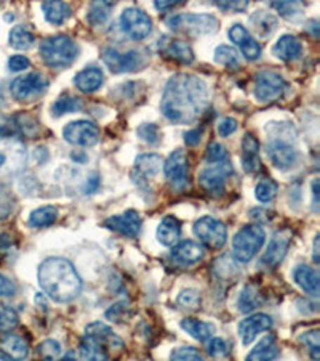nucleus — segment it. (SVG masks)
I'll use <instances>...</instances> for the list:
<instances>
[{
	"label": "nucleus",
	"mask_w": 320,
	"mask_h": 361,
	"mask_svg": "<svg viewBox=\"0 0 320 361\" xmlns=\"http://www.w3.org/2000/svg\"><path fill=\"white\" fill-rule=\"evenodd\" d=\"M37 353L40 355V358L44 361H55L61 353V345L53 339L44 341L40 345L37 347Z\"/></svg>",
	"instance_id": "nucleus-45"
},
{
	"label": "nucleus",
	"mask_w": 320,
	"mask_h": 361,
	"mask_svg": "<svg viewBox=\"0 0 320 361\" xmlns=\"http://www.w3.org/2000/svg\"><path fill=\"white\" fill-rule=\"evenodd\" d=\"M178 304L183 308H199L200 305V294L197 293L196 289H184L183 293H179L178 295Z\"/></svg>",
	"instance_id": "nucleus-47"
},
{
	"label": "nucleus",
	"mask_w": 320,
	"mask_h": 361,
	"mask_svg": "<svg viewBox=\"0 0 320 361\" xmlns=\"http://www.w3.org/2000/svg\"><path fill=\"white\" fill-rule=\"evenodd\" d=\"M229 159V153L228 149L224 148V145H221L218 142H212L207 147L205 151V161L210 162V164H224Z\"/></svg>",
	"instance_id": "nucleus-43"
},
{
	"label": "nucleus",
	"mask_w": 320,
	"mask_h": 361,
	"mask_svg": "<svg viewBox=\"0 0 320 361\" xmlns=\"http://www.w3.org/2000/svg\"><path fill=\"white\" fill-rule=\"evenodd\" d=\"M285 80L281 74L274 71H261L255 78V97L261 103L276 102L285 90Z\"/></svg>",
	"instance_id": "nucleus-13"
},
{
	"label": "nucleus",
	"mask_w": 320,
	"mask_h": 361,
	"mask_svg": "<svg viewBox=\"0 0 320 361\" xmlns=\"http://www.w3.org/2000/svg\"><path fill=\"white\" fill-rule=\"evenodd\" d=\"M194 233L202 244L210 249H221L228 241V228L213 217H202L194 224Z\"/></svg>",
	"instance_id": "nucleus-12"
},
{
	"label": "nucleus",
	"mask_w": 320,
	"mask_h": 361,
	"mask_svg": "<svg viewBox=\"0 0 320 361\" xmlns=\"http://www.w3.org/2000/svg\"><path fill=\"white\" fill-rule=\"evenodd\" d=\"M215 61L229 69H237L241 66V58H238L237 51L228 45H219L215 50Z\"/></svg>",
	"instance_id": "nucleus-39"
},
{
	"label": "nucleus",
	"mask_w": 320,
	"mask_h": 361,
	"mask_svg": "<svg viewBox=\"0 0 320 361\" xmlns=\"http://www.w3.org/2000/svg\"><path fill=\"white\" fill-rule=\"evenodd\" d=\"M173 32H183L188 36H208L218 31L219 21L210 13H179L165 20Z\"/></svg>",
	"instance_id": "nucleus-5"
},
{
	"label": "nucleus",
	"mask_w": 320,
	"mask_h": 361,
	"mask_svg": "<svg viewBox=\"0 0 320 361\" xmlns=\"http://www.w3.org/2000/svg\"><path fill=\"white\" fill-rule=\"evenodd\" d=\"M217 7L221 10L245 11L248 7V2H217Z\"/></svg>",
	"instance_id": "nucleus-54"
},
{
	"label": "nucleus",
	"mask_w": 320,
	"mask_h": 361,
	"mask_svg": "<svg viewBox=\"0 0 320 361\" xmlns=\"http://www.w3.org/2000/svg\"><path fill=\"white\" fill-rule=\"evenodd\" d=\"M104 82V74L100 68L89 66L77 73L74 79L75 87L84 93H93L96 92Z\"/></svg>",
	"instance_id": "nucleus-24"
},
{
	"label": "nucleus",
	"mask_w": 320,
	"mask_h": 361,
	"mask_svg": "<svg viewBox=\"0 0 320 361\" xmlns=\"http://www.w3.org/2000/svg\"><path fill=\"white\" fill-rule=\"evenodd\" d=\"M49 89V80L40 73H31L16 78L10 85L11 97L18 102H31L42 97Z\"/></svg>",
	"instance_id": "nucleus-9"
},
{
	"label": "nucleus",
	"mask_w": 320,
	"mask_h": 361,
	"mask_svg": "<svg viewBox=\"0 0 320 361\" xmlns=\"http://www.w3.org/2000/svg\"><path fill=\"white\" fill-rule=\"evenodd\" d=\"M141 215H139L136 211H125L120 215H114V217H109L106 222H104V226L109 230H113L115 233H120L124 236H136L139 230H141Z\"/></svg>",
	"instance_id": "nucleus-17"
},
{
	"label": "nucleus",
	"mask_w": 320,
	"mask_h": 361,
	"mask_svg": "<svg viewBox=\"0 0 320 361\" xmlns=\"http://www.w3.org/2000/svg\"><path fill=\"white\" fill-rule=\"evenodd\" d=\"M27 164V151L25 143L16 138L0 140V180L18 176Z\"/></svg>",
	"instance_id": "nucleus-7"
},
{
	"label": "nucleus",
	"mask_w": 320,
	"mask_h": 361,
	"mask_svg": "<svg viewBox=\"0 0 320 361\" xmlns=\"http://www.w3.org/2000/svg\"><path fill=\"white\" fill-rule=\"evenodd\" d=\"M103 61L110 73H135L148 65L149 58L144 51L128 50L119 51L115 49H106L103 51Z\"/></svg>",
	"instance_id": "nucleus-8"
},
{
	"label": "nucleus",
	"mask_w": 320,
	"mask_h": 361,
	"mask_svg": "<svg viewBox=\"0 0 320 361\" xmlns=\"http://www.w3.org/2000/svg\"><path fill=\"white\" fill-rule=\"evenodd\" d=\"M203 247L196 241L186 240L178 243L177 246H173L172 257L181 265H194L197 262H200L203 257Z\"/></svg>",
	"instance_id": "nucleus-21"
},
{
	"label": "nucleus",
	"mask_w": 320,
	"mask_h": 361,
	"mask_svg": "<svg viewBox=\"0 0 320 361\" xmlns=\"http://www.w3.org/2000/svg\"><path fill=\"white\" fill-rule=\"evenodd\" d=\"M98 186H100V177H98L96 173H95V176H93L91 180L89 178V183H87L85 191H87V193H93V191H95V190L98 188Z\"/></svg>",
	"instance_id": "nucleus-58"
},
{
	"label": "nucleus",
	"mask_w": 320,
	"mask_h": 361,
	"mask_svg": "<svg viewBox=\"0 0 320 361\" xmlns=\"http://www.w3.org/2000/svg\"><path fill=\"white\" fill-rule=\"evenodd\" d=\"M260 143L252 133H245L242 138V167L245 169L248 173L258 172L261 167L260 162Z\"/></svg>",
	"instance_id": "nucleus-22"
},
{
	"label": "nucleus",
	"mask_w": 320,
	"mask_h": 361,
	"mask_svg": "<svg viewBox=\"0 0 320 361\" xmlns=\"http://www.w3.org/2000/svg\"><path fill=\"white\" fill-rule=\"evenodd\" d=\"M277 190L279 188L274 180L266 178V180H261V182L256 185L255 196L260 202H271L276 197Z\"/></svg>",
	"instance_id": "nucleus-40"
},
{
	"label": "nucleus",
	"mask_w": 320,
	"mask_h": 361,
	"mask_svg": "<svg viewBox=\"0 0 320 361\" xmlns=\"http://www.w3.org/2000/svg\"><path fill=\"white\" fill-rule=\"evenodd\" d=\"M8 44L16 50H29L36 44V37L31 31H27L25 26H15L10 31Z\"/></svg>",
	"instance_id": "nucleus-37"
},
{
	"label": "nucleus",
	"mask_w": 320,
	"mask_h": 361,
	"mask_svg": "<svg viewBox=\"0 0 320 361\" xmlns=\"http://www.w3.org/2000/svg\"><path fill=\"white\" fill-rule=\"evenodd\" d=\"M272 8H276L285 18H292V15H301V5L296 2H274Z\"/></svg>",
	"instance_id": "nucleus-50"
},
{
	"label": "nucleus",
	"mask_w": 320,
	"mask_h": 361,
	"mask_svg": "<svg viewBox=\"0 0 320 361\" xmlns=\"http://www.w3.org/2000/svg\"><path fill=\"white\" fill-rule=\"evenodd\" d=\"M301 342L306 345L307 352H309L312 360L319 361V358H320V333H319V329L307 331V333L302 334Z\"/></svg>",
	"instance_id": "nucleus-44"
},
{
	"label": "nucleus",
	"mask_w": 320,
	"mask_h": 361,
	"mask_svg": "<svg viewBox=\"0 0 320 361\" xmlns=\"http://www.w3.org/2000/svg\"><path fill=\"white\" fill-rule=\"evenodd\" d=\"M232 172V166L229 162L224 164H215L203 169L199 176V183L203 191L210 196H221L226 190V177Z\"/></svg>",
	"instance_id": "nucleus-15"
},
{
	"label": "nucleus",
	"mask_w": 320,
	"mask_h": 361,
	"mask_svg": "<svg viewBox=\"0 0 320 361\" xmlns=\"http://www.w3.org/2000/svg\"><path fill=\"white\" fill-rule=\"evenodd\" d=\"M250 23H252L255 31L258 32L261 37L272 36V32L276 31L277 25H279L276 16L266 10L255 11V13L250 16Z\"/></svg>",
	"instance_id": "nucleus-33"
},
{
	"label": "nucleus",
	"mask_w": 320,
	"mask_h": 361,
	"mask_svg": "<svg viewBox=\"0 0 320 361\" xmlns=\"http://www.w3.org/2000/svg\"><path fill=\"white\" fill-rule=\"evenodd\" d=\"M312 191H314V206H316V209H317V204H319V180H314Z\"/></svg>",
	"instance_id": "nucleus-60"
},
{
	"label": "nucleus",
	"mask_w": 320,
	"mask_h": 361,
	"mask_svg": "<svg viewBox=\"0 0 320 361\" xmlns=\"http://www.w3.org/2000/svg\"><path fill=\"white\" fill-rule=\"evenodd\" d=\"M29 66H31V61H29V58L23 56V55H15L8 60V68H10V71H13V73L25 71V69H27Z\"/></svg>",
	"instance_id": "nucleus-51"
},
{
	"label": "nucleus",
	"mask_w": 320,
	"mask_h": 361,
	"mask_svg": "<svg viewBox=\"0 0 320 361\" xmlns=\"http://www.w3.org/2000/svg\"><path fill=\"white\" fill-rule=\"evenodd\" d=\"M37 279L45 294L60 304L74 300L82 290V279L77 270L71 262L63 257L44 260L39 265Z\"/></svg>",
	"instance_id": "nucleus-2"
},
{
	"label": "nucleus",
	"mask_w": 320,
	"mask_h": 361,
	"mask_svg": "<svg viewBox=\"0 0 320 361\" xmlns=\"http://www.w3.org/2000/svg\"><path fill=\"white\" fill-rule=\"evenodd\" d=\"M266 241V231L258 224L245 225L243 228L238 230L237 235L232 240V254L234 259L241 264H247L252 260L260 249L263 247Z\"/></svg>",
	"instance_id": "nucleus-6"
},
{
	"label": "nucleus",
	"mask_w": 320,
	"mask_h": 361,
	"mask_svg": "<svg viewBox=\"0 0 320 361\" xmlns=\"http://www.w3.org/2000/svg\"><path fill=\"white\" fill-rule=\"evenodd\" d=\"M237 130V121L234 118H224L218 124V133L221 137H229Z\"/></svg>",
	"instance_id": "nucleus-52"
},
{
	"label": "nucleus",
	"mask_w": 320,
	"mask_h": 361,
	"mask_svg": "<svg viewBox=\"0 0 320 361\" xmlns=\"http://www.w3.org/2000/svg\"><path fill=\"white\" fill-rule=\"evenodd\" d=\"M208 353H210L213 358H224L228 357L229 353V345L226 343L224 339H221V337H213L210 343H208Z\"/></svg>",
	"instance_id": "nucleus-49"
},
{
	"label": "nucleus",
	"mask_w": 320,
	"mask_h": 361,
	"mask_svg": "<svg viewBox=\"0 0 320 361\" xmlns=\"http://www.w3.org/2000/svg\"><path fill=\"white\" fill-rule=\"evenodd\" d=\"M63 138L75 147H95L100 142V129L91 121H72L63 129Z\"/></svg>",
	"instance_id": "nucleus-11"
},
{
	"label": "nucleus",
	"mask_w": 320,
	"mask_h": 361,
	"mask_svg": "<svg viewBox=\"0 0 320 361\" xmlns=\"http://www.w3.org/2000/svg\"><path fill=\"white\" fill-rule=\"evenodd\" d=\"M16 293V286L11 279L0 275V297H11Z\"/></svg>",
	"instance_id": "nucleus-53"
},
{
	"label": "nucleus",
	"mask_w": 320,
	"mask_h": 361,
	"mask_svg": "<svg viewBox=\"0 0 320 361\" xmlns=\"http://www.w3.org/2000/svg\"><path fill=\"white\" fill-rule=\"evenodd\" d=\"M80 109H82V102H80L77 97L71 95H61L53 104H51V114H53L55 118H60V116L72 111H80Z\"/></svg>",
	"instance_id": "nucleus-38"
},
{
	"label": "nucleus",
	"mask_w": 320,
	"mask_h": 361,
	"mask_svg": "<svg viewBox=\"0 0 320 361\" xmlns=\"http://www.w3.org/2000/svg\"><path fill=\"white\" fill-rule=\"evenodd\" d=\"M293 240V233L290 230H279L274 238H272L269 246H267L266 252L261 259V264L266 265L267 269H276V267L281 265V262L287 255L290 244Z\"/></svg>",
	"instance_id": "nucleus-16"
},
{
	"label": "nucleus",
	"mask_w": 320,
	"mask_h": 361,
	"mask_svg": "<svg viewBox=\"0 0 320 361\" xmlns=\"http://www.w3.org/2000/svg\"><path fill=\"white\" fill-rule=\"evenodd\" d=\"M60 361H75L72 357H64V358H61Z\"/></svg>",
	"instance_id": "nucleus-61"
},
{
	"label": "nucleus",
	"mask_w": 320,
	"mask_h": 361,
	"mask_svg": "<svg viewBox=\"0 0 320 361\" xmlns=\"http://www.w3.org/2000/svg\"><path fill=\"white\" fill-rule=\"evenodd\" d=\"M0 350H2L10 360L23 361L29 357V343L25 337L8 334L0 339Z\"/></svg>",
	"instance_id": "nucleus-23"
},
{
	"label": "nucleus",
	"mask_w": 320,
	"mask_h": 361,
	"mask_svg": "<svg viewBox=\"0 0 320 361\" xmlns=\"http://www.w3.org/2000/svg\"><path fill=\"white\" fill-rule=\"evenodd\" d=\"M58 209L55 206H44L31 212L27 219V225L32 226V228H44V226L55 224Z\"/></svg>",
	"instance_id": "nucleus-36"
},
{
	"label": "nucleus",
	"mask_w": 320,
	"mask_h": 361,
	"mask_svg": "<svg viewBox=\"0 0 320 361\" xmlns=\"http://www.w3.org/2000/svg\"><path fill=\"white\" fill-rule=\"evenodd\" d=\"M40 56L50 68H68L77 60L79 45L69 36H51L40 44Z\"/></svg>",
	"instance_id": "nucleus-4"
},
{
	"label": "nucleus",
	"mask_w": 320,
	"mask_h": 361,
	"mask_svg": "<svg viewBox=\"0 0 320 361\" xmlns=\"http://www.w3.org/2000/svg\"><path fill=\"white\" fill-rule=\"evenodd\" d=\"M293 279L306 294H309L312 297L319 295V286H320L319 275L316 270L311 269V267H307V265L296 267V269L293 270Z\"/></svg>",
	"instance_id": "nucleus-28"
},
{
	"label": "nucleus",
	"mask_w": 320,
	"mask_h": 361,
	"mask_svg": "<svg viewBox=\"0 0 320 361\" xmlns=\"http://www.w3.org/2000/svg\"><path fill=\"white\" fill-rule=\"evenodd\" d=\"M20 323L18 313L8 305L0 304V333H8L13 331Z\"/></svg>",
	"instance_id": "nucleus-41"
},
{
	"label": "nucleus",
	"mask_w": 320,
	"mask_h": 361,
	"mask_svg": "<svg viewBox=\"0 0 320 361\" xmlns=\"http://www.w3.org/2000/svg\"><path fill=\"white\" fill-rule=\"evenodd\" d=\"M179 324H181V328L186 331V333L191 334L196 341H200V342L208 341L215 333L213 324L199 322V319H194V318H184Z\"/></svg>",
	"instance_id": "nucleus-34"
},
{
	"label": "nucleus",
	"mask_w": 320,
	"mask_h": 361,
	"mask_svg": "<svg viewBox=\"0 0 320 361\" xmlns=\"http://www.w3.org/2000/svg\"><path fill=\"white\" fill-rule=\"evenodd\" d=\"M80 361H109V353L104 343L95 337L85 336L79 345Z\"/></svg>",
	"instance_id": "nucleus-27"
},
{
	"label": "nucleus",
	"mask_w": 320,
	"mask_h": 361,
	"mask_svg": "<svg viewBox=\"0 0 320 361\" xmlns=\"http://www.w3.org/2000/svg\"><path fill=\"white\" fill-rule=\"evenodd\" d=\"M162 166H164V161L159 154H141L136 158L135 162V176L138 173L139 178L141 177H155L157 173L160 172Z\"/></svg>",
	"instance_id": "nucleus-32"
},
{
	"label": "nucleus",
	"mask_w": 320,
	"mask_h": 361,
	"mask_svg": "<svg viewBox=\"0 0 320 361\" xmlns=\"http://www.w3.org/2000/svg\"><path fill=\"white\" fill-rule=\"evenodd\" d=\"M42 11L45 15V20L51 23V25H63L64 21L69 20L72 10L66 2H60V0H53V2H44Z\"/></svg>",
	"instance_id": "nucleus-31"
},
{
	"label": "nucleus",
	"mask_w": 320,
	"mask_h": 361,
	"mask_svg": "<svg viewBox=\"0 0 320 361\" xmlns=\"http://www.w3.org/2000/svg\"><path fill=\"white\" fill-rule=\"evenodd\" d=\"M267 154L277 169L288 171L298 161V149L295 148L296 132L295 127L290 122H276L274 127H267Z\"/></svg>",
	"instance_id": "nucleus-3"
},
{
	"label": "nucleus",
	"mask_w": 320,
	"mask_h": 361,
	"mask_svg": "<svg viewBox=\"0 0 320 361\" xmlns=\"http://www.w3.org/2000/svg\"><path fill=\"white\" fill-rule=\"evenodd\" d=\"M114 4L110 2H95L91 4L89 11V20L93 25H103L104 21L109 18L110 10H113Z\"/></svg>",
	"instance_id": "nucleus-42"
},
{
	"label": "nucleus",
	"mask_w": 320,
	"mask_h": 361,
	"mask_svg": "<svg viewBox=\"0 0 320 361\" xmlns=\"http://www.w3.org/2000/svg\"><path fill=\"white\" fill-rule=\"evenodd\" d=\"M202 140V130L200 129H194V130H189L184 133V142L189 145V147H196V145H199Z\"/></svg>",
	"instance_id": "nucleus-55"
},
{
	"label": "nucleus",
	"mask_w": 320,
	"mask_h": 361,
	"mask_svg": "<svg viewBox=\"0 0 320 361\" xmlns=\"http://www.w3.org/2000/svg\"><path fill=\"white\" fill-rule=\"evenodd\" d=\"M170 361H205L199 350L192 347H179L172 352Z\"/></svg>",
	"instance_id": "nucleus-46"
},
{
	"label": "nucleus",
	"mask_w": 320,
	"mask_h": 361,
	"mask_svg": "<svg viewBox=\"0 0 320 361\" xmlns=\"http://www.w3.org/2000/svg\"><path fill=\"white\" fill-rule=\"evenodd\" d=\"M319 241H320V238H319V235L314 238V254H312V259H314V262H316V264H319L320 262V255H319Z\"/></svg>",
	"instance_id": "nucleus-59"
},
{
	"label": "nucleus",
	"mask_w": 320,
	"mask_h": 361,
	"mask_svg": "<svg viewBox=\"0 0 320 361\" xmlns=\"http://www.w3.org/2000/svg\"><path fill=\"white\" fill-rule=\"evenodd\" d=\"M229 39L241 49L247 60L253 61L261 56V45L252 37L248 29L242 25H234L229 29Z\"/></svg>",
	"instance_id": "nucleus-19"
},
{
	"label": "nucleus",
	"mask_w": 320,
	"mask_h": 361,
	"mask_svg": "<svg viewBox=\"0 0 320 361\" xmlns=\"http://www.w3.org/2000/svg\"><path fill=\"white\" fill-rule=\"evenodd\" d=\"M138 135L148 145H159L160 142V130L155 124H143L138 129Z\"/></svg>",
	"instance_id": "nucleus-48"
},
{
	"label": "nucleus",
	"mask_w": 320,
	"mask_h": 361,
	"mask_svg": "<svg viewBox=\"0 0 320 361\" xmlns=\"http://www.w3.org/2000/svg\"><path fill=\"white\" fill-rule=\"evenodd\" d=\"M210 103V90L199 75L174 74L168 80L162 95L160 108L168 121L174 124H191L205 111Z\"/></svg>",
	"instance_id": "nucleus-1"
},
{
	"label": "nucleus",
	"mask_w": 320,
	"mask_h": 361,
	"mask_svg": "<svg viewBox=\"0 0 320 361\" xmlns=\"http://www.w3.org/2000/svg\"><path fill=\"white\" fill-rule=\"evenodd\" d=\"M274 55L282 61H293L298 60L302 54V44L300 42L298 37L290 36V34H285L281 39L277 40L274 49Z\"/></svg>",
	"instance_id": "nucleus-25"
},
{
	"label": "nucleus",
	"mask_w": 320,
	"mask_h": 361,
	"mask_svg": "<svg viewBox=\"0 0 320 361\" xmlns=\"http://www.w3.org/2000/svg\"><path fill=\"white\" fill-rule=\"evenodd\" d=\"M272 328V318L264 313H255L238 323V336H241L243 345L252 343L256 336Z\"/></svg>",
	"instance_id": "nucleus-18"
},
{
	"label": "nucleus",
	"mask_w": 320,
	"mask_h": 361,
	"mask_svg": "<svg viewBox=\"0 0 320 361\" xmlns=\"http://www.w3.org/2000/svg\"><path fill=\"white\" fill-rule=\"evenodd\" d=\"M279 355H281V348H279L276 339L272 336H267L248 353L245 361H274L279 358Z\"/></svg>",
	"instance_id": "nucleus-30"
},
{
	"label": "nucleus",
	"mask_w": 320,
	"mask_h": 361,
	"mask_svg": "<svg viewBox=\"0 0 320 361\" xmlns=\"http://www.w3.org/2000/svg\"><path fill=\"white\" fill-rule=\"evenodd\" d=\"M179 235H181V224L178 219L167 215L162 219L160 225L157 226V240L164 246L173 247L179 243Z\"/></svg>",
	"instance_id": "nucleus-26"
},
{
	"label": "nucleus",
	"mask_w": 320,
	"mask_h": 361,
	"mask_svg": "<svg viewBox=\"0 0 320 361\" xmlns=\"http://www.w3.org/2000/svg\"><path fill=\"white\" fill-rule=\"evenodd\" d=\"M181 2H178V0H157L154 2V7L159 10V11H164V10H170L173 7H177Z\"/></svg>",
	"instance_id": "nucleus-56"
},
{
	"label": "nucleus",
	"mask_w": 320,
	"mask_h": 361,
	"mask_svg": "<svg viewBox=\"0 0 320 361\" xmlns=\"http://www.w3.org/2000/svg\"><path fill=\"white\" fill-rule=\"evenodd\" d=\"M0 361H11V360H8V358H5V357H0Z\"/></svg>",
	"instance_id": "nucleus-62"
},
{
	"label": "nucleus",
	"mask_w": 320,
	"mask_h": 361,
	"mask_svg": "<svg viewBox=\"0 0 320 361\" xmlns=\"http://www.w3.org/2000/svg\"><path fill=\"white\" fill-rule=\"evenodd\" d=\"M87 336L95 337L96 341H100L101 343H104L106 347H113V348H122L124 347V342H122L120 337L114 333L109 326L103 324L100 322H95L87 326L85 329Z\"/></svg>",
	"instance_id": "nucleus-29"
},
{
	"label": "nucleus",
	"mask_w": 320,
	"mask_h": 361,
	"mask_svg": "<svg viewBox=\"0 0 320 361\" xmlns=\"http://www.w3.org/2000/svg\"><path fill=\"white\" fill-rule=\"evenodd\" d=\"M120 26L128 37L135 40L148 37L153 31V21H151L149 15L136 7L124 10V13L120 16Z\"/></svg>",
	"instance_id": "nucleus-14"
},
{
	"label": "nucleus",
	"mask_w": 320,
	"mask_h": 361,
	"mask_svg": "<svg viewBox=\"0 0 320 361\" xmlns=\"http://www.w3.org/2000/svg\"><path fill=\"white\" fill-rule=\"evenodd\" d=\"M10 211H11V207H10L8 201L4 200V197H0V220L7 217V215L10 214Z\"/></svg>",
	"instance_id": "nucleus-57"
},
{
	"label": "nucleus",
	"mask_w": 320,
	"mask_h": 361,
	"mask_svg": "<svg viewBox=\"0 0 320 361\" xmlns=\"http://www.w3.org/2000/svg\"><path fill=\"white\" fill-rule=\"evenodd\" d=\"M261 304H263V297H261L258 288L253 286V284H247L241 293V297H238V310L242 313H250L255 308H258Z\"/></svg>",
	"instance_id": "nucleus-35"
},
{
	"label": "nucleus",
	"mask_w": 320,
	"mask_h": 361,
	"mask_svg": "<svg viewBox=\"0 0 320 361\" xmlns=\"http://www.w3.org/2000/svg\"><path fill=\"white\" fill-rule=\"evenodd\" d=\"M160 54L170 58L173 61L183 63V65H191L194 61V51L188 42L173 37H164L159 42Z\"/></svg>",
	"instance_id": "nucleus-20"
},
{
	"label": "nucleus",
	"mask_w": 320,
	"mask_h": 361,
	"mask_svg": "<svg viewBox=\"0 0 320 361\" xmlns=\"http://www.w3.org/2000/svg\"><path fill=\"white\" fill-rule=\"evenodd\" d=\"M164 173L168 185L174 191H184L189 186L188 156L183 149H177L164 162Z\"/></svg>",
	"instance_id": "nucleus-10"
}]
</instances>
